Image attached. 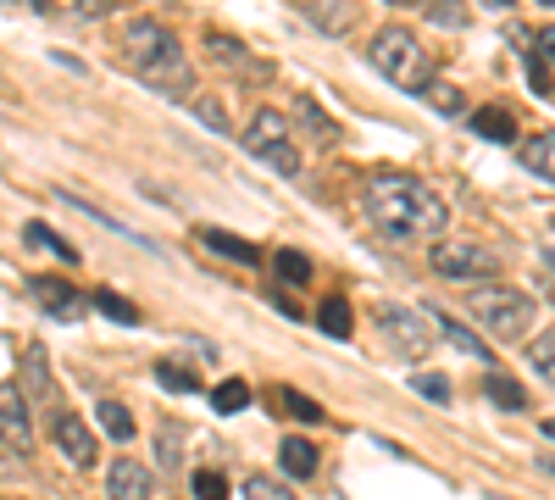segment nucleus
Wrapping results in <instances>:
<instances>
[{
    "label": "nucleus",
    "instance_id": "nucleus-1",
    "mask_svg": "<svg viewBox=\"0 0 555 500\" xmlns=\"http://www.w3.org/2000/svg\"><path fill=\"white\" fill-rule=\"evenodd\" d=\"M366 217L384 240H416V234H439L444 229V201L411 172H373L361 195Z\"/></svg>",
    "mask_w": 555,
    "mask_h": 500
},
{
    "label": "nucleus",
    "instance_id": "nucleus-2",
    "mask_svg": "<svg viewBox=\"0 0 555 500\" xmlns=\"http://www.w3.org/2000/svg\"><path fill=\"white\" fill-rule=\"evenodd\" d=\"M117 51H122V67L139 84L167 89V95H190V89H195L190 51H183V39L167 23H156V17H133L122 28V39H117Z\"/></svg>",
    "mask_w": 555,
    "mask_h": 500
},
{
    "label": "nucleus",
    "instance_id": "nucleus-3",
    "mask_svg": "<svg viewBox=\"0 0 555 500\" xmlns=\"http://www.w3.org/2000/svg\"><path fill=\"white\" fill-rule=\"evenodd\" d=\"M366 62L378 67V78H389L395 89H411V95H423V89L434 84V51L423 44V34L405 28V23H389L373 34V44H366Z\"/></svg>",
    "mask_w": 555,
    "mask_h": 500
},
{
    "label": "nucleus",
    "instance_id": "nucleus-4",
    "mask_svg": "<svg viewBox=\"0 0 555 500\" xmlns=\"http://www.w3.org/2000/svg\"><path fill=\"white\" fill-rule=\"evenodd\" d=\"M467 311H473V323L494 339H528V329H533V295L512 290V284H478L467 295Z\"/></svg>",
    "mask_w": 555,
    "mask_h": 500
},
{
    "label": "nucleus",
    "instance_id": "nucleus-5",
    "mask_svg": "<svg viewBox=\"0 0 555 500\" xmlns=\"http://www.w3.org/2000/svg\"><path fill=\"white\" fill-rule=\"evenodd\" d=\"M245 151H250L256 162H267L272 172H284V178H295V172H300L295 123H289L284 112H272V106H261V112L250 117V128H245Z\"/></svg>",
    "mask_w": 555,
    "mask_h": 500
},
{
    "label": "nucleus",
    "instance_id": "nucleus-6",
    "mask_svg": "<svg viewBox=\"0 0 555 500\" xmlns=\"http://www.w3.org/2000/svg\"><path fill=\"white\" fill-rule=\"evenodd\" d=\"M428 267L439 272V279L450 284H494V272H500V256L478 240H439Z\"/></svg>",
    "mask_w": 555,
    "mask_h": 500
},
{
    "label": "nucleus",
    "instance_id": "nucleus-7",
    "mask_svg": "<svg viewBox=\"0 0 555 500\" xmlns=\"http://www.w3.org/2000/svg\"><path fill=\"white\" fill-rule=\"evenodd\" d=\"M378 334L405 356V361H428L434 356V329H428V311H411V306H378Z\"/></svg>",
    "mask_w": 555,
    "mask_h": 500
},
{
    "label": "nucleus",
    "instance_id": "nucleus-8",
    "mask_svg": "<svg viewBox=\"0 0 555 500\" xmlns=\"http://www.w3.org/2000/svg\"><path fill=\"white\" fill-rule=\"evenodd\" d=\"M206 51H211V62L222 67V73H234V78H245V84H267L272 78V67L250 51V44L245 39H234V34H206Z\"/></svg>",
    "mask_w": 555,
    "mask_h": 500
},
{
    "label": "nucleus",
    "instance_id": "nucleus-9",
    "mask_svg": "<svg viewBox=\"0 0 555 500\" xmlns=\"http://www.w3.org/2000/svg\"><path fill=\"white\" fill-rule=\"evenodd\" d=\"M28 295L44 317H56V323H78L83 317V295L67 284V279H51V272H34L28 279Z\"/></svg>",
    "mask_w": 555,
    "mask_h": 500
},
{
    "label": "nucleus",
    "instance_id": "nucleus-10",
    "mask_svg": "<svg viewBox=\"0 0 555 500\" xmlns=\"http://www.w3.org/2000/svg\"><path fill=\"white\" fill-rule=\"evenodd\" d=\"M51 439H56V450L73 462V467H95V434L83 428V418H73V412H56V423H51Z\"/></svg>",
    "mask_w": 555,
    "mask_h": 500
},
{
    "label": "nucleus",
    "instance_id": "nucleus-11",
    "mask_svg": "<svg viewBox=\"0 0 555 500\" xmlns=\"http://www.w3.org/2000/svg\"><path fill=\"white\" fill-rule=\"evenodd\" d=\"M0 439H7V445H17V450H28V439H34V423H28V395H23V384H0Z\"/></svg>",
    "mask_w": 555,
    "mask_h": 500
},
{
    "label": "nucleus",
    "instance_id": "nucleus-12",
    "mask_svg": "<svg viewBox=\"0 0 555 500\" xmlns=\"http://www.w3.org/2000/svg\"><path fill=\"white\" fill-rule=\"evenodd\" d=\"M151 495H156L151 467H139V462H112V473H106V500H151Z\"/></svg>",
    "mask_w": 555,
    "mask_h": 500
},
{
    "label": "nucleus",
    "instance_id": "nucleus-13",
    "mask_svg": "<svg viewBox=\"0 0 555 500\" xmlns=\"http://www.w3.org/2000/svg\"><path fill=\"white\" fill-rule=\"evenodd\" d=\"M434 317V323H439V334L461 350V356H473V361H489V345L478 339V329H467V323H461V317H450V311H428Z\"/></svg>",
    "mask_w": 555,
    "mask_h": 500
},
{
    "label": "nucleus",
    "instance_id": "nucleus-14",
    "mask_svg": "<svg viewBox=\"0 0 555 500\" xmlns=\"http://www.w3.org/2000/svg\"><path fill=\"white\" fill-rule=\"evenodd\" d=\"M473 133H478V140H494V145H512L517 140V117L505 106H478L473 112Z\"/></svg>",
    "mask_w": 555,
    "mask_h": 500
},
{
    "label": "nucleus",
    "instance_id": "nucleus-15",
    "mask_svg": "<svg viewBox=\"0 0 555 500\" xmlns=\"http://www.w3.org/2000/svg\"><path fill=\"white\" fill-rule=\"evenodd\" d=\"M278 467H284V478H317V445L311 439H284L278 445Z\"/></svg>",
    "mask_w": 555,
    "mask_h": 500
},
{
    "label": "nucleus",
    "instance_id": "nucleus-16",
    "mask_svg": "<svg viewBox=\"0 0 555 500\" xmlns=\"http://www.w3.org/2000/svg\"><path fill=\"white\" fill-rule=\"evenodd\" d=\"M317 329L328 334V339H350V334H356L350 300H345V295H328V300H322V311H317Z\"/></svg>",
    "mask_w": 555,
    "mask_h": 500
},
{
    "label": "nucleus",
    "instance_id": "nucleus-17",
    "mask_svg": "<svg viewBox=\"0 0 555 500\" xmlns=\"http://www.w3.org/2000/svg\"><path fill=\"white\" fill-rule=\"evenodd\" d=\"M522 167L539 172L544 184H555V133H533V140H522Z\"/></svg>",
    "mask_w": 555,
    "mask_h": 500
},
{
    "label": "nucleus",
    "instance_id": "nucleus-18",
    "mask_svg": "<svg viewBox=\"0 0 555 500\" xmlns=\"http://www.w3.org/2000/svg\"><path fill=\"white\" fill-rule=\"evenodd\" d=\"M195 234H201V245H211V251L228 256V261H245V267L261 261V251H256L250 240H234V234H222V229H195Z\"/></svg>",
    "mask_w": 555,
    "mask_h": 500
},
{
    "label": "nucleus",
    "instance_id": "nucleus-19",
    "mask_svg": "<svg viewBox=\"0 0 555 500\" xmlns=\"http://www.w3.org/2000/svg\"><path fill=\"white\" fill-rule=\"evenodd\" d=\"M483 395L500 406V412H528V389L517 379H505V373H489L483 379Z\"/></svg>",
    "mask_w": 555,
    "mask_h": 500
},
{
    "label": "nucleus",
    "instance_id": "nucleus-20",
    "mask_svg": "<svg viewBox=\"0 0 555 500\" xmlns=\"http://www.w3.org/2000/svg\"><path fill=\"white\" fill-rule=\"evenodd\" d=\"M295 117L311 128V140H317V145H334V140H339V128L328 123V112H322L311 95H295Z\"/></svg>",
    "mask_w": 555,
    "mask_h": 500
},
{
    "label": "nucleus",
    "instance_id": "nucleus-21",
    "mask_svg": "<svg viewBox=\"0 0 555 500\" xmlns=\"http://www.w3.org/2000/svg\"><path fill=\"white\" fill-rule=\"evenodd\" d=\"M245 406H250V384H245V379H222V384L211 389V412H222V418L245 412Z\"/></svg>",
    "mask_w": 555,
    "mask_h": 500
},
{
    "label": "nucleus",
    "instance_id": "nucleus-22",
    "mask_svg": "<svg viewBox=\"0 0 555 500\" xmlns=\"http://www.w3.org/2000/svg\"><path fill=\"white\" fill-rule=\"evenodd\" d=\"M272 406H278V412H289V418H300V423H322V406H317L311 395H300V389L278 384V389H272Z\"/></svg>",
    "mask_w": 555,
    "mask_h": 500
},
{
    "label": "nucleus",
    "instance_id": "nucleus-23",
    "mask_svg": "<svg viewBox=\"0 0 555 500\" xmlns=\"http://www.w3.org/2000/svg\"><path fill=\"white\" fill-rule=\"evenodd\" d=\"M23 240H28V245H39V251H51V256H56V261H67V267L78 261V251H73L62 234L44 229V222H23Z\"/></svg>",
    "mask_w": 555,
    "mask_h": 500
},
{
    "label": "nucleus",
    "instance_id": "nucleus-24",
    "mask_svg": "<svg viewBox=\"0 0 555 500\" xmlns=\"http://www.w3.org/2000/svg\"><path fill=\"white\" fill-rule=\"evenodd\" d=\"M95 306L112 317V323H122V329H139L145 317H139V306L128 300V295H117V290H95Z\"/></svg>",
    "mask_w": 555,
    "mask_h": 500
},
{
    "label": "nucleus",
    "instance_id": "nucleus-25",
    "mask_svg": "<svg viewBox=\"0 0 555 500\" xmlns=\"http://www.w3.org/2000/svg\"><path fill=\"white\" fill-rule=\"evenodd\" d=\"M272 272H278V279H284V284H311V256L306 251H278L272 256Z\"/></svg>",
    "mask_w": 555,
    "mask_h": 500
},
{
    "label": "nucleus",
    "instance_id": "nucleus-26",
    "mask_svg": "<svg viewBox=\"0 0 555 500\" xmlns=\"http://www.w3.org/2000/svg\"><path fill=\"white\" fill-rule=\"evenodd\" d=\"M95 423H101V434H112V439H133V418H128L122 400H101V406H95Z\"/></svg>",
    "mask_w": 555,
    "mask_h": 500
},
{
    "label": "nucleus",
    "instance_id": "nucleus-27",
    "mask_svg": "<svg viewBox=\"0 0 555 500\" xmlns=\"http://www.w3.org/2000/svg\"><path fill=\"white\" fill-rule=\"evenodd\" d=\"M156 384L172 389V395H195L201 389V373H190L183 361H156Z\"/></svg>",
    "mask_w": 555,
    "mask_h": 500
},
{
    "label": "nucleus",
    "instance_id": "nucleus-28",
    "mask_svg": "<svg viewBox=\"0 0 555 500\" xmlns=\"http://www.w3.org/2000/svg\"><path fill=\"white\" fill-rule=\"evenodd\" d=\"M528 361H533V373H539L544 384H555V334L528 339Z\"/></svg>",
    "mask_w": 555,
    "mask_h": 500
},
{
    "label": "nucleus",
    "instance_id": "nucleus-29",
    "mask_svg": "<svg viewBox=\"0 0 555 500\" xmlns=\"http://www.w3.org/2000/svg\"><path fill=\"white\" fill-rule=\"evenodd\" d=\"M423 101H428L434 112H444V117H455L461 106H467V101H461V89H455V84H439V78L423 89Z\"/></svg>",
    "mask_w": 555,
    "mask_h": 500
},
{
    "label": "nucleus",
    "instance_id": "nucleus-30",
    "mask_svg": "<svg viewBox=\"0 0 555 500\" xmlns=\"http://www.w3.org/2000/svg\"><path fill=\"white\" fill-rule=\"evenodd\" d=\"M306 17H311L317 28H328V34H345V28L356 23V7H334V12H328V7H306Z\"/></svg>",
    "mask_w": 555,
    "mask_h": 500
},
{
    "label": "nucleus",
    "instance_id": "nucleus-31",
    "mask_svg": "<svg viewBox=\"0 0 555 500\" xmlns=\"http://www.w3.org/2000/svg\"><path fill=\"white\" fill-rule=\"evenodd\" d=\"M245 500H295V495H289V484H278L267 473H250L245 478Z\"/></svg>",
    "mask_w": 555,
    "mask_h": 500
},
{
    "label": "nucleus",
    "instance_id": "nucleus-32",
    "mask_svg": "<svg viewBox=\"0 0 555 500\" xmlns=\"http://www.w3.org/2000/svg\"><path fill=\"white\" fill-rule=\"evenodd\" d=\"M23 368H28V389H34V395L51 389V368H44V350H39V345H28V361H23ZM28 389H23V395H28Z\"/></svg>",
    "mask_w": 555,
    "mask_h": 500
},
{
    "label": "nucleus",
    "instance_id": "nucleus-33",
    "mask_svg": "<svg viewBox=\"0 0 555 500\" xmlns=\"http://www.w3.org/2000/svg\"><path fill=\"white\" fill-rule=\"evenodd\" d=\"M190 112H195V117H201L206 128H217V133H228V112H222V106H217L211 95H195V101H190Z\"/></svg>",
    "mask_w": 555,
    "mask_h": 500
},
{
    "label": "nucleus",
    "instance_id": "nucleus-34",
    "mask_svg": "<svg viewBox=\"0 0 555 500\" xmlns=\"http://www.w3.org/2000/svg\"><path fill=\"white\" fill-rule=\"evenodd\" d=\"M411 389H416V395H428V400H439V406L450 400V379H444V373H416Z\"/></svg>",
    "mask_w": 555,
    "mask_h": 500
},
{
    "label": "nucleus",
    "instance_id": "nucleus-35",
    "mask_svg": "<svg viewBox=\"0 0 555 500\" xmlns=\"http://www.w3.org/2000/svg\"><path fill=\"white\" fill-rule=\"evenodd\" d=\"M423 17H428V23H439V28H467V12L450 7V0H439V7H423Z\"/></svg>",
    "mask_w": 555,
    "mask_h": 500
},
{
    "label": "nucleus",
    "instance_id": "nucleus-36",
    "mask_svg": "<svg viewBox=\"0 0 555 500\" xmlns=\"http://www.w3.org/2000/svg\"><path fill=\"white\" fill-rule=\"evenodd\" d=\"M195 495L201 500H228V478L217 467H206V473H195Z\"/></svg>",
    "mask_w": 555,
    "mask_h": 500
},
{
    "label": "nucleus",
    "instance_id": "nucleus-37",
    "mask_svg": "<svg viewBox=\"0 0 555 500\" xmlns=\"http://www.w3.org/2000/svg\"><path fill=\"white\" fill-rule=\"evenodd\" d=\"M522 62H528V84H533V95H555V84H550V73H544L539 51H522Z\"/></svg>",
    "mask_w": 555,
    "mask_h": 500
},
{
    "label": "nucleus",
    "instance_id": "nucleus-38",
    "mask_svg": "<svg viewBox=\"0 0 555 500\" xmlns=\"http://www.w3.org/2000/svg\"><path fill=\"white\" fill-rule=\"evenodd\" d=\"M533 44H539V62H555V23H550V28H539V34H533Z\"/></svg>",
    "mask_w": 555,
    "mask_h": 500
},
{
    "label": "nucleus",
    "instance_id": "nucleus-39",
    "mask_svg": "<svg viewBox=\"0 0 555 500\" xmlns=\"http://www.w3.org/2000/svg\"><path fill=\"white\" fill-rule=\"evenodd\" d=\"M539 284H544V295H555V256H544V272H539Z\"/></svg>",
    "mask_w": 555,
    "mask_h": 500
},
{
    "label": "nucleus",
    "instance_id": "nucleus-40",
    "mask_svg": "<svg viewBox=\"0 0 555 500\" xmlns=\"http://www.w3.org/2000/svg\"><path fill=\"white\" fill-rule=\"evenodd\" d=\"M544 439H550V445H555V418H544Z\"/></svg>",
    "mask_w": 555,
    "mask_h": 500
},
{
    "label": "nucleus",
    "instance_id": "nucleus-41",
    "mask_svg": "<svg viewBox=\"0 0 555 500\" xmlns=\"http://www.w3.org/2000/svg\"><path fill=\"white\" fill-rule=\"evenodd\" d=\"M539 473H550V478H555V462H550V457H539Z\"/></svg>",
    "mask_w": 555,
    "mask_h": 500
}]
</instances>
